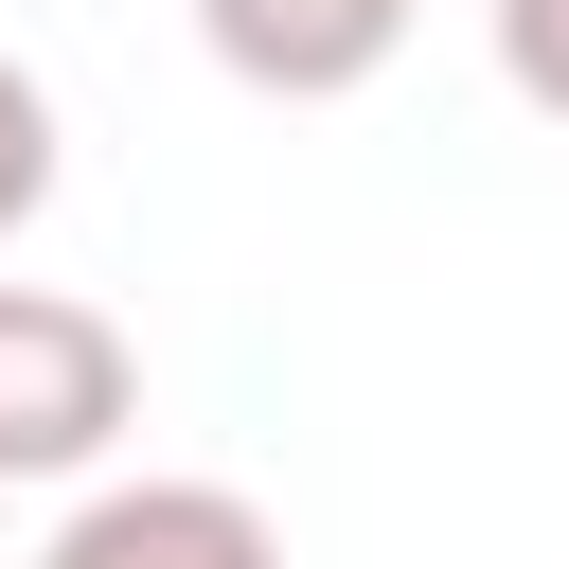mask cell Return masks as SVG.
<instances>
[{
  "label": "cell",
  "mask_w": 569,
  "mask_h": 569,
  "mask_svg": "<svg viewBox=\"0 0 569 569\" xmlns=\"http://www.w3.org/2000/svg\"><path fill=\"white\" fill-rule=\"evenodd\" d=\"M142 427V356L71 284H0V480H89Z\"/></svg>",
  "instance_id": "1"
},
{
  "label": "cell",
  "mask_w": 569,
  "mask_h": 569,
  "mask_svg": "<svg viewBox=\"0 0 569 569\" xmlns=\"http://www.w3.org/2000/svg\"><path fill=\"white\" fill-rule=\"evenodd\" d=\"M36 569H284V533H267L249 480H107V498L53 516Z\"/></svg>",
  "instance_id": "2"
},
{
  "label": "cell",
  "mask_w": 569,
  "mask_h": 569,
  "mask_svg": "<svg viewBox=\"0 0 569 569\" xmlns=\"http://www.w3.org/2000/svg\"><path fill=\"white\" fill-rule=\"evenodd\" d=\"M409 18H427V0H196L213 71H231V89H284V107L373 89V71L409 53Z\"/></svg>",
  "instance_id": "3"
},
{
  "label": "cell",
  "mask_w": 569,
  "mask_h": 569,
  "mask_svg": "<svg viewBox=\"0 0 569 569\" xmlns=\"http://www.w3.org/2000/svg\"><path fill=\"white\" fill-rule=\"evenodd\" d=\"M36 196H53V89L0 53V231H36Z\"/></svg>",
  "instance_id": "4"
},
{
  "label": "cell",
  "mask_w": 569,
  "mask_h": 569,
  "mask_svg": "<svg viewBox=\"0 0 569 569\" xmlns=\"http://www.w3.org/2000/svg\"><path fill=\"white\" fill-rule=\"evenodd\" d=\"M498 18V71H516V107H551L569 124V0H480Z\"/></svg>",
  "instance_id": "5"
}]
</instances>
